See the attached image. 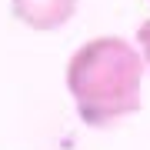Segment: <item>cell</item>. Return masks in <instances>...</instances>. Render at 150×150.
Masks as SVG:
<instances>
[{
  "mask_svg": "<svg viewBox=\"0 0 150 150\" xmlns=\"http://www.w3.org/2000/svg\"><path fill=\"white\" fill-rule=\"evenodd\" d=\"M10 13L27 30L54 33V30L64 27V23L74 20L77 0H10Z\"/></svg>",
  "mask_w": 150,
  "mask_h": 150,
  "instance_id": "7a4b0ae2",
  "label": "cell"
},
{
  "mask_svg": "<svg viewBox=\"0 0 150 150\" xmlns=\"http://www.w3.org/2000/svg\"><path fill=\"white\" fill-rule=\"evenodd\" d=\"M64 77L77 117L93 130L113 127L140 110L144 54L123 37L103 33L80 43L67 60Z\"/></svg>",
  "mask_w": 150,
  "mask_h": 150,
  "instance_id": "6da1fadb",
  "label": "cell"
},
{
  "mask_svg": "<svg viewBox=\"0 0 150 150\" xmlns=\"http://www.w3.org/2000/svg\"><path fill=\"white\" fill-rule=\"evenodd\" d=\"M137 47H140V54H144V64L150 67V17L137 27Z\"/></svg>",
  "mask_w": 150,
  "mask_h": 150,
  "instance_id": "3957f363",
  "label": "cell"
}]
</instances>
